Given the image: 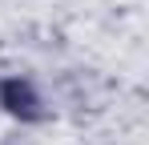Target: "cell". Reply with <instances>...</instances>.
I'll return each mask as SVG.
<instances>
[{"label": "cell", "mask_w": 149, "mask_h": 145, "mask_svg": "<svg viewBox=\"0 0 149 145\" xmlns=\"http://www.w3.org/2000/svg\"><path fill=\"white\" fill-rule=\"evenodd\" d=\"M0 109H4L8 117L24 121V125H36V121L49 117L45 101H40L36 85H32L28 77H4V81H0Z\"/></svg>", "instance_id": "cell-1"}]
</instances>
